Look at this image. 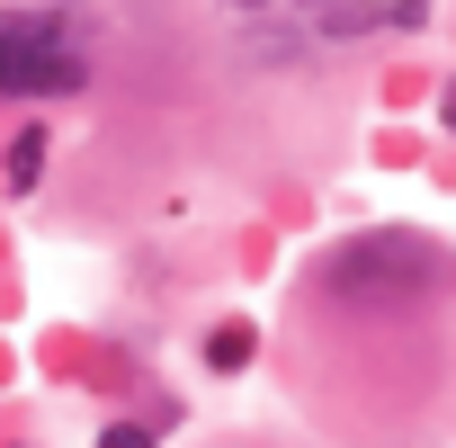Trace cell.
Segmentation results:
<instances>
[{
  "mask_svg": "<svg viewBox=\"0 0 456 448\" xmlns=\"http://www.w3.org/2000/svg\"><path fill=\"white\" fill-rule=\"evenodd\" d=\"M90 81V54L45 10H0V99H63Z\"/></svg>",
  "mask_w": 456,
  "mask_h": 448,
  "instance_id": "cell-1",
  "label": "cell"
},
{
  "mask_svg": "<svg viewBox=\"0 0 456 448\" xmlns=\"http://www.w3.org/2000/svg\"><path fill=\"white\" fill-rule=\"evenodd\" d=\"M242 10H296V19H314L322 46H331V37H367V28H385L376 0H242Z\"/></svg>",
  "mask_w": 456,
  "mask_h": 448,
  "instance_id": "cell-2",
  "label": "cell"
},
{
  "mask_svg": "<svg viewBox=\"0 0 456 448\" xmlns=\"http://www.w3.org/2000/svg\"><path fill=\"white\" fill-rule=\"evenodd\" d=\"M322 37H314V19H296V10H278V19H251L242 28V54L251 63H305Z\"/></svg>",
  "mask_w": 456,
  "mask_h": 448,
  "instance_id": "cell-3",
  "label": "cell"
},
{
  "mask_svg": "<svg viewBox=\"0 0 456 448\" xmlns=\"http://www.w3.org/2000/svg\"><path fill=\"white\" fill-rule=\"evenodd\" d=\"M206 368H215V377H233V368H251V323H224V332L206 341Z\"/></svg>",
  "mask_w": 456,
  "mask_h": 448,
  "instance_id": "cell-4",
  "label": "cell"
},
{
  "mask_svg": "<svg viewBox=\"0 0 456 448\" xmlns=\"http://www.w3.org/2000/svg\"><path fill=\"white\" fill-rule=\"evenodd\" d=\"M37 170H45V126H28L10 144V188H37Z\"/></svg>",
  "mask_w": 456,
  "mask_h": 448,
  "instance_id": "cell-5",
  "label": "cell"
},
{
  "mask_svg": "<svg viewBox=\"0 0 456 448\" xmlns=\"http://www.w3.org/2000/svg\"><path fill=\"white\" fill-rule=\"evenodd\" d=\"M99 448H152V430H143V421H108V430H99Z\"/></svg>",
  "mask_w": 456,
  "mask_h": 448,
  "instance_id": "cell-6",
  "label": "cell"
},
{
  "mask_svg": "<svg viewBox=\"0 0 456 448\" xmlns=\"http://www.w3.org/2000/svg\"><path fill=\"white\" fill-rule=\"evenodd\" d=\"M438 126H447V135H456V81H447V99H438Z\"/></svg>",
  "mask_w": 456,
  "mask_h": 448,
  "instance_id": "cell-7",
  "label": "cell"
}]
</instances>
